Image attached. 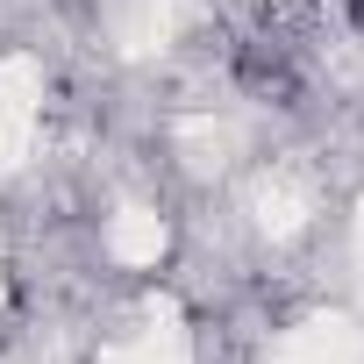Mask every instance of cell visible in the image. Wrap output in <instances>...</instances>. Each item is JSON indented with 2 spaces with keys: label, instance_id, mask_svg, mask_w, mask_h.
I'll return each mask as SVG.
<instances>
[{
  "label": "cell",
  "instance_id": "6da1fadb",
  "mask_svg": "<svg viewBox=\"0 0 364 364\" xmlns=\"http://www.w3.org/2000/svg\"><path fill=\"white\" fill-rule=\"evenodd\" d=\"M350 8H364V0H350Z\"/></svg>",
  "mask_w": 364,
  "mask_h": 364
}]
</instances>
